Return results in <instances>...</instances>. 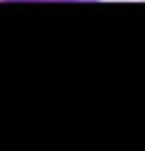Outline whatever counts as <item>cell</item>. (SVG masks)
<instances>
[{
  "label": "cell",
  "instance_id": "cell-1",
  "mask_svg": "<svg viewBox=\"0 0 145 151\" xmlns=\"http://www.w3.org/2000/svg\"><path fill=\"white\" fill-rule=\"evenodd\" d=\"M0 2H97V0H0Z\"/></svg>",
  "mask_w": 145,
  "mask_h": 151
}]
</instances>
